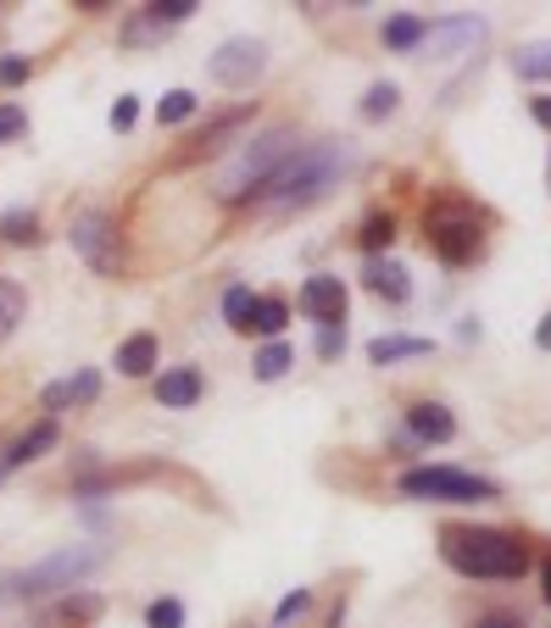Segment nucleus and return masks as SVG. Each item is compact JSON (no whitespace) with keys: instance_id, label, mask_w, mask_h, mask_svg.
I'll list each match as a JSON object with an SVG mask.
<instances>
[{"instance_id":"nucleus-1","label":"nucleus","mask_w":551,"mask_h":628,"mask_svg":"<svg viewBox=\"0 0 551 628\" xmlns=\"http://www.w3.org/2000/svg\"><path fill=\"white\" fill-rule=\"evenodd\" d=\"M351 167V145L346 139H324V145H301V151L267 178L262 201L267 206H306L317 201L324 189H335V178Z\"/></svg>"},{"instance_id":"nucleus-2","label":"nucleus","mask_w":551,"mask_h":628,"mask_svg":"<svg viewBox=\"0 0 551 628\" xmlns=\"http://www.w3.org/2000/svg\"><path fill=\"white\" fill-rule=\"evenodd\" d=\"M296 151H301V145H296L290 128H262L251 145H240V151L217 167V184H212L217 201H251V196H262L267 178L279 173Z\"/></svg>"},{"instance_id":"nucleus-3","label":"nucleus","mask_w":551,"mask_h":628,"mask_svg":"<svg viewBox=\"0 0 551 628\" xmlns=\"http://www.w3.org/2000/svg\"><path fill=\"white\" fill-rule=\"evenodd\" d=\"M440 556L468 578H518L529 567V551L513 535H496V528H446Z\"/></svg>"},{"instance_id":"nucleus-4","label":"nucleus","mask_w":551,"mask_h":628,"mask_svg":"<svg viewBox=\"0 0 551 628\" xmlns=\"http://www.w3.org/2000/svg\"><path fill=\"white\" fill-rule=\"evenodd\" d=\"M107 562V551L101 545H67V551H51L45 562H34V567H23V573H12L7 578V595L12 601H34V595H51V590H73L78 578H89Z\"/></svg>"},{"instance_id":"nucleus-5","label":"nucleus","mask_w":551,"mask_h":628,"mask_svg":"<svg viewBox=\"0 0 551 628\" xmlns=\"http://www.w3.org/2000/svg\"><path fill=\"white\" fill-rule=\"evenodd\" d=\"M401 495H418V501H496L501 490L479 473H463V467H412L401 473Z\"/></svg>"},{"instance_id":"nucleus-6","label":"nucleus","mask_w":551,"mask_h":628,"mask_svg":"<svg viewBox=\"0 0 551 628\" xmlns=\"http://www.w3.org/2000/svg\"><path fill=\"white\" fill-rule=\"evenodd\" d=\"M429 246L440 251V262L463 267L479 251V228H474V217L463 206H435L429 212Z\"/></svg>"},{"instance_id":"nucleus-7","label":"nucleus","mask_w":551,"mask_h":628,"mask_svg":"<svg viewBox=\"0 0 551 628\" xmlns=\"http://www.w3.org/2000/svg\"><path fill=\"white\" fill-rule=\"evenodd\" d=\"M262 67H267V45H262V39H228V45H217V56L206 62L212 84H223V89L256 84Z\"/></svg>"},{"instance_id":"nucleus-8","label":"nucleus","mask_w":551,"mask_h":628,"mask_svg":"<svg viewBox=\"0 0 551 628\" xmlns=\"http://www.w3.org/2000/svg\"><path fill=\"white\" fill-rule=\"evenodd\" d=\"M485 39V17H451L440 28H424V45H418V56L424 62H451V56H463L468 45Z\"/></svg>"},{"instance_id":"nucleus-9","label":"nucleus","mask_w":551,"mask_h":628,"mask_svg":"<svg viewBox=\"0 0 551 628\" xmlns=\"http://www.w3.org/2000/svg\"><path fill=\"white\" fill-rule=\"evenodd\" d=\"M306 317H317V323H340L346 317V284L335 278V273H317V278H306L301 284V301H296Z\"/></svg>"},{"instance_id":"nucleus-10","label":"nucleus","mask_w":551,"mask_h":628,"mask_svg":"<svg viewBox=\"0 0 551 628\" xmlns=\"http://www.w3.org/2000/svg\"><path fill=\"white\" fill-rule=\"evenodd\" d=\"M73 246H78V256L96 267V273H107V267H112V223H107L101 212H84V217L73 223Z\"/></svg>"},{"instance_id":"nucleus-11","label":"nucleus","mask_w":551,"mask_h":628,"mask_svg":"<svg viewBox=\"0 0 551 628\" xmlns=\"http://www.w3.org/2000/svg\"><path fill=\"white\" fill-rule=\"evenodd\" d=\"M101 395V373L96 367H84L73 378H57L51 390H45V412H73V406H89Z\"/></svg>"},{"instance_id":"nucleus-12","label":"nucleus","mask_w":551,"mask_h":628,"mask_svg":"<svg viewBox=\"0 0 551 628\" xmlns=\"http://www.w3.org/2000/svg\"><path fill=\"white\" fill-rule=\"evenodd\" d=\"M156 401L184 412V406H196L201 401V367H167L156 373Z\"/></svg>"},{"instance_id":"nucleus-13","label":"nucleus","mask_w":551,"mask_h":628,"mask_svg":"<svg viewBox=\"0 0 551 628\" xmlns=\"http://www.w3.org/2000/svg\"><path fill=\"white\" fill-rule=\"evenodd\" d=\"M362 284L374 289V296L396 301V306L412 296V284H406V267H401V262H385V256H367V267H362Z\"/></svg>"},{"instance_id":"nucleus-14","label":"nucleus","mask_w":551,"mask_h":628,"mask_svg":"<svg viewBox=\"0 0 551 628\" xmlns=\"http://www.w3.org/2000/svg\"><path fill=\"white\" fill-rule=\"evenodd\" d=\"M406 428L418 434L424 445H446L451 434H456V417H451L440 401H424V406H412V412H406Z\"/></svg>"},{"instance_id":"nucleus-15","label":"nucleus","mask_w":551,"mask_h":628,"mask_svg":"<svg viewBox=\"0 0 551 628\" xmlns=\"http://www.w3.org/2000/svg\"><path fill=\"white\" fill-rule=\"evenodd\" d=\"M156 334H128V340L117 346V373L123 378H151L156 373Z\"/></svg>"},{"instance_id":"nucleus-16","label":"nucleus","mask_w":551,"mask_h":628,"mask_svg":"<svg viewBox=\"0 0 551 628\" xmlns=\"http://www.w3.org/2000/svg\"><path fill=\"white\" fill-rule=\"evenodd\" d=\"M435 346L429 340H412V334H385V340L367 346V362L374 367H390V362H406V356H429Z\"/></svg>"},{"instance_id":"nucleus-17","label":"nucleus","mask_w":551,"mask_h":628,"mask_svg":"<svg viewBox=\"0 0 551 628\" xmlns=\"http://www.w3.org/2000/svg\"><path fill=\"white\" fill-rule=\"evenodd\" d=\"M251 367H256V378H262V384L285 378V373L296 367V346H290V340H267V346L256 351V362H251Z\"/></svg>"},{"instance_id":"nucleus-18","label":"nucleus","mask_w":551,"mask_h":628,"mask_svg":"<svg viewBox=\"0 0 551 628\" xmlns=\"http://www.w3.org/2000/svg\"><path fill=\"white\" fill-rule=\"evenodd\" d=\"M251 312H256V296H251L246 284H228V289H223V323L246 334V328H251Z\"/></svg>"},{"instance_id":"nucleus-19","label":"nucleus","mask_w":551,"mask_h":628,"mask_svg":"<svg viewBox=\"0 0 551 628\" xmlns=\"http://www.w3.org/2000/svg\"><path fill=\"white\" fill-rule=\"evenodd\" d=\"M385 45H390V51H418V45H424V17H412V12L390 17L385 23Z\"/></svg>"},{"instance_id":"nucleus-20","label":"nucleus","mask_w":551,"mask_h":628,"mask_svg":"<svg viewBox=\"0 0 551 628\" xmlns=\"http://www.w3.org/2000/svg\"><path fill=\"white\" fill-rule=\"evenodd\" d=\"M51 445H57V423H39V428H28L23 440L12 445L7 467H12V462H34V456H45V451H51Z\"/></svg>"},{"instance_id":"nucleus-21","label":"nucleus","mask_w":551,"mask_h":628,"mask_svg":"<svg viewBox=\"0 0 551 628\" xmlns=\"http://www.w3.org/2000/svg\"><path fill=\"white\" fill-rule=\"evenodd\" d=\"M285 323H290V306H285V301H256V312H251V334H262V340H279Z\"/></svg>"},{"instance_id":"nucleus-22","label":"nucleus","mask_w":551,"mask_h":628,"mask_svg":"<svg viewBox=\"0 0 551 628\" xmlns=\"http://www.w3.org/2000/svg\"><path fill=\"white\" fill-rule=\"evenodd\" d=\"M513 73H518V78H535V84L551 78V39H546V45H524V51L513 56Z\"/></svg>"},{"instance_id":"nucleus-23","label":"nucleus","mask_w":551,"mask_h":628,"mask_svg":"<svg viewBox=\"0 0 551 628\" xmlns=\"http://www.w3.org/2000/svg\"><path fill=\"white\" fill-rule=\"evenodd\" d=\"M356 239H362V251H367V256H379V251L390 246V239H396V217H390V212H374V217L362 223V234H356Z\"/></svg>"},{"instance_id":"nucleus-24","label":"nucleus","mask_w":551,"mask_h":628,"mask_svg":"<svg viewBox=\"0 0 551 628\" xmlns=\"http://www.w3.org/2000/svg\"><path fill=\"white\" fill-rule=\"evenodd\" d=\"M23 306H28V301H23V289H17L12 278H0V340H7V334L23 323Z\"/></svg>"},{"instance_id":"nucleus-25","label":"nucleus","mask_w":551,"mask_h":628,"mask_svg":"<svg viewBox=\"0 0 551 628\" xmlns=\"http://www.w3.org/2000/svg\"><path fill=\"white\" fill-rule=\"evenodd\" d=\"M196 95L190 89H167L162 101H156V123H184V117H196Z\"/></svg>"},{"instance_id":"nucleus-26","label":"nucleus","mask_w":551,"mask_h":628,"mask_svg":"<svg viewBox=\"0 0 551 628\" xmlns=\"http://www.w3.org/2000/svg\"><path fill=\"white\" fill-rule=\"evenodd\" d=\"M0 239H12V246H34V239H39V217L34 212H7V217H0Z\"/></svg>"},{"instance_id":"nucleus-27","label":"nucleus","mask_w":551,"mask_h":628,"mask_svg":"<svg viewBox=\"0 0 551 628\" xmlns=\"http://www.w3.org/2000/svg\"><path fill=\"white\" fill-rule=\"evenodd\" d=\"M396 101H401V89H396V84H374V89L362 95V117H374V123H379V117L396 112Z\"/></svg>"},{"instance_id":"nucleus-28","label":"nucleus","mask_w":551,"mask_h":628,"mask_svg":"<svg viewBox=\"0 0 551 628\" xmlns=\"http://www.w3.org/2000/svg\"><path fill=\"white\" fill-rule=\"evenodd\" d=\"M162 28H167V23H156V17H151V7H146L140 17H134V23L123 28V45H151V39H162Z\"/></svg>"},{"instance_id":"nucleus-29","label":"nucleus","mask_w":551,"mask_h":628,"mask_svg":"<svg viewBox=\"0 0 551 628\" xmlns=\"http://www.w3.org/2000/svg\"><path fill=\"white\" fill-rule=\"evenodd\" d=\"M146 623H151V628H184V606L167 595V601H156V606L146 612Z\"/></svg>"},{"instance_id":"nucleus-30","label":"nucleus","mask_w":551,"mask_h":628,"mask_svg":"<svg viewBox=\"0 0 551 628\" xmlns=\"http://www.w3.org/2000/svg\"><path fill=\"white\" fill-rule=\"evenodd\" d=\"M190 12H201L196 0H156V7H151V17H156V23H184Z\"/></svg>"},{"instance_id":"nucleus-31","label":"nucleus","mask_w":551,"mask_h":628,"mask_svg":"<svg viewBox=\"0 0 551 628\" xmlns=\"http://www.w3.org/2000/svg\"><path fill=\"white\" fill-rule=\"evenodd\" d=\"M134 123H140V101H134V95H123V101L112 106V128H117V134H128Z\"/></svg>"},{"instance_id":"nucleus-32","label":"nucleus","mask_w":551,"mask_h":628,"mask_svg":"<svg viewBox=\"0 0 551 628\" xmlns=\"http://www.w3.org/2000/svg\"><path fill=\"white\" fill-rule=\"evenodd\" d=\"M317 351L340 356V351H346V328H340V323H324V328H317Z\"/></svg>"},{"instance_id":"nucleus-33","label":"nucleus","mask_w":551,"mask_h":628,"mask_svg":"<svg viewBox=\"0 0 551 628\" xmlns=\"http://www.w3.org/2000/svg\"><path fill=\"white\" fill-rule=\"evenodd\" d=\"M28 128V117H23V106H0V139H17Z\"/></svg>"},{"instance_id":"nucleus-34","label":"nucleus","mask_w":551,"mask_h":628,"mask_svg":"<svg viewBox=\"0 0 551 628\" xmlns=\"http://www.w3.org/2000/svg\"><path fill=\"white\" fill-rule=\"evenodd\" d=\"M96 612H101V601H96V595H84V601H62V617H73V623H89Z\"/></svg>"},{"instance_id":"nucleus-35","label":"nucleus","mask_w":551,"mask_h":628,"mask_svg":"<svg viewBox=\"0 0 551 628\" xmlns=\"http://www.w3.org/2000/svg\"><path fill=\"white\" fill-rule=\"evenodd\" d=\"M306 606H312V595H306V590H296V595H285V601H279V628H285L290 617H301Z\"/></svg>"},{"instance_id":"nucleus-36","label":"nucleus","mask_w":551,"mask_h":628,"mask_svg":"<svg viewBox=\"0 0 551 628\" xmlns=\"http://www.w3.org/2000/svg\"><path fill=\"white\" fill-rule=\"evenodd\" d=\"M28 78V62L23 56H7V62H0V84H23Z\"/></svg>"},{"instance_id":"nucleus-37","label":"nucleus","mask_w":551,"mask_h":628,"mask_svg":"<svg viewBox=\"0 0 551 628\" xmlns=\"http://www.w3.org/2000/svg\"><path fill=\"white\" fill-rule=\"evenodd\" d=\"M529 112H535V123H540V128H551V95H535Z\"/></svg>"},{"instance_id":"nucleus-38","label":"nucleus","mask_w":551,"mask_h":628,"mask_svg":"<svg viewBox=\"0 0 551 628\" xmlns=\"http://www.w3.org/2000/svg\"><path fill=\"white\" fill-rule=\"evenodd\" d=\"M535 346H540V351H551V312H546V317H540V328H535Z\"/></svg>"},{"instance_id":"nucleus-39","label":"nucleus","mask_w":551,"mask_h":628,"mask_svg":"<svg viewBox=\"0 0 551 628\" xmlns=\"http://www.w3.org/2000/svg\"><path fill=\"white\" fill-rule=\"evenodd\" d=\"M485 628H518V623H513V617H490Z\"/></svg>"},{"instance_id":"nucleus-40","label":"nucleus","mask_w":551,"mask_h":628,"mask_svg":"<svg viewBox=\"0 0 551 628\" xmlns=\"http://www.w3.org/2000/svg\"><path fill=\"white\" fill-rule=\"evenodd\" d=\"M546 601H551V562H546Z\"/></svg>"},{"instance_id":"nucleus-41","label":"nucleus","mask_w":551,"mask_h":628,"mask_svg":"<svg viewBox=\"0 0 551 628\" xmlns=\"http://www.w3.org/2000/svg\"><path fill=\"white\" fill-rule=\"evenodd\" d=\"M0 473H7V456H0Z\"/></svg>"}]
</instances>
